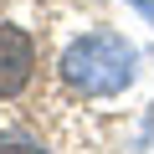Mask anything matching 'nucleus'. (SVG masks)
Segmentation results:
<instances>
[{
    "label": "nucleus",
    "mask_w": 154,
    "mask_h": 154,
    "mask_svg": "<svg viewBox=\"0 0 154 154\" xmlns=\"http://www.w3.org/2000/svg\"><path fill=\"white\" fill-rule=\"evenodd\" d=\"M134 46L118 31H82L77 41L62 46L57 77L67 82L72 98H113L134 82Z\"/></svg>",
    "instance_id": "2"
},
{
    "label": "nucleus",
    "mask_w": 154,
    "mask_h": 154,
    "mask_svg": "<svg viewBox=\"0 0 154 154\" xmlns=\"http://www.w3.org/2000/svg\"><path fill=\"white\" fill-rule=\"evenodd\" d=\"M41 72H46V41L36 21L21 16L11 0H0V139L41 118Z\"/></svg>",
    "instance_id": "1"
}]
</instances>
